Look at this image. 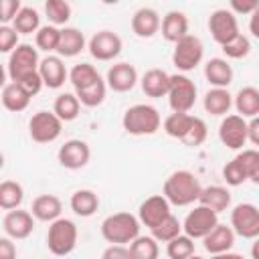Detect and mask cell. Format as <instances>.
<instances>
[{
  "mask_svg": "<svg viewBox=\"0 0 259 259\" xmlns=\"http://www.w3.org/2000/svg\"><path fill=\"white\" fill-rule=\"evenodd\" d=\"M79 111H81V103L79 99L75 97V93H59L55 103H53V113L65 123V121H73L79 117Z\"/></svg>",
  "mask_w": 259,
  "mask_h": 259,
  "instance_id": "4dcf8cb0",
  "label": "cell"
},
{
  "mask_svg": "<svg viewBox=\"0 0 259 259\" xmlns=\"http://www.w3.org/2000/svg\"><path fill=\"white\" fill-rule=\"evenodd\" d=\"M202 190L200 180L190 170H174L162 186V196L168 200L170 206H188L198 200Z\"/></svg>",
  "mask_w": 259,
  "mask_h": 259,
  "instance_id": "6da1fadb",
  "label": "cell"
},
{
  "mask_svg": "<svg viewBox=\"0 0 259 259\" xmlns=\"http://www.w3.org/2000/svg\"><path fill=\"white\" fill-rule=\"evenodd\" d=\"M101 75L97 73V69L93 67V65H89V63H79V65H75L71 71H69V83L73 85V89L77 91V89H83V87H87V85H91L93 81H97Z\"/></svg>",
  "mask_w": 259,
  "mask_h": 259,
  "instance_id": "74e56055",
  "label": "cell"
},
{
  "mask_svg": "<svg viewBox=\"0 0 259 259\" xmlns=\"http://www.w3.org/2000/svg\"><path fill=\"white\" fill-rule=\"evenodd\" d=\"M18 47V34L10 24H0V53H12Z\"/></svg>",
  "mask_w": 259,
  "mask_h": 259,
  "instance_id": "bcb514c9",
  "label": "cell"
},
{
  "mask_svg": "<svg viewBox=\"0 0 259 259\" xmlns=\"http://www.w3.org/2000/svg\"><path fill=\"white\" fill-rule=\"evenodd\" d=\"M57 160L63 168L67 170H81L89 164L91 160V148L85 140H79V138H73V140H67L59 152H57Z\"/></svg>",
  "mask_w": 259,
  "mask_h": 259,
  "instance_id": "5bb4252c",
  "label": "cell"
},
{
  "mask_svg": "<svg viewBox=\"0 0 259 259\" xmlns=\"http://www.w3.org/2000/svg\"><path fill=\"white\" fill-rule=\"evenodd\" d=\"M59 32L61 28L53 26V24H45L34 32V49L36 51H45V53H55L57 45H59Z\"/></svg>",
  "mask_w": 259,
  "mask_h": 259,
  "instance_id": "f35d334b",
  "label": "cell"
},
{
  "mask_svg": "<svg viewBox=\"0 0 259 259\" xmlns=\"http://www.w3.org/2000/svg\"><path fill=\"white\" fill-rule=\"evenodd\" d=\"M247 144L259 146V117L247 119Z\"/></svg>",
  "mask_w": 259,
  "mask_h": 259,
  "instance_id": "f5cc1de1",
  "label": "cell"
},
{
  "mask_svg": "<svg viewBox=\"0 0 259 259\" xmlns=\"http://www.w3.org/2000/svg\"><path fill=\"white\" fill-rule=\"evenodd\" d=\"M123 49V40L117 32L113 30H97L89 42H87V51L93 59L101 61V63H107V61H113L119 57Z\"/></svg>",
  "mask_w": 259,
  "mask_h": 259,
  "instance_id": "7c38bea8",
  "label": "cell"
},
{
  "mask_svg": "<svg viewBox=\"0 0 259 259\" xmlns=\"http://www.w3.org/2000/svg\"><path fill=\"white\" fill-rule=\"evenodd\" d=\"M182 225V235L190 237L192 241L196 239H204L217 225H219V214L212 212L210 208L196 204L180 223Z\"/></svg>",
  "mask_w": 259,
  "mask_h": 259,
  "instance_id": "30bf717a",
  "label": "cell"
},
{
  "mask_svg": "<svg viewBox=\"0 0 259 259\" xmlns=\"http://www.w3.org/2000/svg\"><path fill=\"white\" fill-rule=\"evenodd\" d=\"M210 259H245L241 253H233V251H227V253H219V255H210Z\"/></svg>",
  "mask_w": 259,
  "mask_h": 259,
  "instance_id": "db71d44e",
  "label": "cell"
},
{
  "mask_svg": "<svg viewBox=\"0 0 259 259\" xmlns=\"http://www.w3.org/2000/svg\"><path fill=\"white\" fill-rule=\"evenodd\" d=\"M160 30L162 36L168 42H178L180 38H184L188 32V16L180 10H170L164 14V18H160Z\"/></svg>",
  "mask_w": 259,
  "mask_h": 259,
  "instance_id": "7402d4cb",
  "label": "cell"
},
{
  "mask_svg": "<svg viewBox=\"0 0 259 259\" xmlns=\"http://www.w3.org/2000/svg\"><path fill=\"white\" fill-rule=\"evenodd\" d=\"M2 168H4V154L0 152V170H2Z\"/></svg>",
  "mask_w": 259,
  "mask_h": 259,
  "instance_id": "9f6ffc18",
  "label": "cell"
},
{
  "mask_svg": "<svg viewBox=\"0 0 259 259\" xmlns=\"http://www.w3.org/2000/svg\"><path fill=\"white\" fill-rule=\"evenodd\" d=\"M10 26L16 30L18 36H20V34H32V32H36V30L40 28V16H38V10L32 8V6H22V8L18 10V14H16V18L12 20Z\"/></svg>",
  "mask_w": 259,
  "mask_h": 259,
  "instance_id": "d6a6232c",
  "label": "cell"
},
{
  "mask_svg": "<svg viewBox=\"0 0 259 259\" xmlns=\"http://www.w3.org/2000/svg\"><path fill=\"white\" fill-rule=\"evenodd\" d=\"M162 125L158 109L150 103H136L125 109L121 117V127L130 136H154Z\"/></svg>",
  "mask_w": 259,
  "mask_h": 259,
  "instance_id": "3957f363",
  "label": "cell"
},
{
  "mask_svg": "<svg viewBox=\"0 0 259 259\" xmlns=\"http://www.w3.org/2000/svg\"><path fill=\"white\" fill-rule=\"evenodd\" d=\"M77 239H79V231H77V225L71 219L59 217L57 221L49 223L47 249L55 257H65V255L73 253L75 247H77Z\"/></svg>",
  "mask_w": 259,
  "mask_h": 259,
  "instance_id": "277c9868",
  "label": "cell"
},
{
  "mask_svg": "<svg viewBox=\"0 0 259 259\" xmlns=\"http://www.w3.org/2000/svg\"><path fill=\"white\" fill-rule=\"evenodd\" d=\"M235 237L255 241L259 237V208L253 202H239L231 210V225Z\"/></svg>",
  "mask_w": 259,
  "mask_h": 259,
  "instance_id": "52a82bcc",
  "label": "cell"
},
{
  "mask_svg": "<svg viewBox=\"0 0 259 259\" xmlns=\"http://www.w3.org/2000/svg\"><path fill=\"white\" fill-rule=\"evenodd\" d=\"M0 99H2V105L4 109L12 111V113H20L24 111L28 105H30V95L18 85V83H6L2 87V93H0Z\"/></svg>",
  "mask_w": 259,
  "mask_h": 259,
  "instance_id": "f546056e",
  "label": "cell"
},
{
  "mask_svg": "<svg viewBox=\"0 0 259 259\" xmlns=\"http://www.w3.org/2000/svg\"><path fill=\"white\" fill-rule=\"evenodd\" d=\"M132 32L140 38H152L160 32V14L150 6L138 8L132 16Z\"/></svg>",
  "mask_w": 259,
  "mask_h": 259,
  "instance_id": "ffe728a7",
  "label": "cell"
},
{
  "mask_svg": "<svg viewBox=\"0 0 259 259\" xmlns=\"http://www.w3.org/2000/svg\"><path fill=\"white\" fill-rule=\"evenodd\" d=\"M233 107L237 109V115L243 119H251L259 115V89L253 85H247L233 95Z\"/></svg>",
  "mask_w": 259,
  "mask_h": 259,
  "instance_id": "4316f807",
  "label": "cell"
},
{
  "mask_svg": "<svg viewBox=\"0 0 259 259\" xmlns=\"http://www.w3.org/2000/svg\"><path fill=\"white\" fill-rule=\"evenodd\" d=\"M150 233H152L150 237L156 239L158 243H168V241H172L174 237H178L182 233V225H180V221L174 214H170L160 225H156L154 229H150Z\"/></svg>",
  "mask_w": 259,
  "mask_h": 259,
  "instance_id": "ab89813d",
  "label": "cell"
},
{
  "mask_svg": "<svg viewBox=\"0 0 259 259\" xmlns=\"http://www.w3.org/2000/svg\"><path fill=\"white\" fill-rule=\"evenodd\" d=\"M130 259H158L160 257V245L152 237L138 235L130 245H127Z\"/></svg>",
  "mask_w": 259,
  "mask_h": 259,
  "instance_id": "e575fe53",
  "label": "cell"
},
{
  "mask_svg": "<svg viewBox=\"0 0 259 259\" xmlns=\"http://www.w3.org/2000/svg\"><path fill=\"white\" fill-rule=\"evenodd\" d=\"M219 140L229 150H243L247 144V119L237 113H227L219 123Z\"/></svg>",
  "mask_w": 259,
  "mask_h": 259,
  "instance_id": "4fadbf2b",
  "label": "cell"
},
{
  "mask_svg": "<svg viewBox=\"0 0 259 259\" xmlns=\"http://www.w3.org/2000/svg\"><path fill=\"white\" fill-rule=\"evenodd\" d=\"M38 75L42 81V87L49 89H61L69 77V71L65 67V61L57 55H47L38 63Z\"/></svg>",
  "mask_w": 259,
  "mask_h": 259,
  "instance_id": "ac0fdd59",
  "label": "cell"
},
{
  "mask_svg": "<svg viewBox=\"0 0 259 259\" xmlns=\"http://www.w3.org/2000/svg\"><path fill=\"white\" fill-rule=\"evenodd\" d=\"M30 97H34V95H38L40 93V89H42V81H40V75H38V71H34V73H28V75H24L22 79H18L16 81Z\"/></svg>",
  "mask_w": 259,
  "mask_h": 259,
  "instance_id": "c3c4849f",
  "label": "cell"
},
{
  "mask_svg": "<svg viewBox=\"0 0 259 259\" xmlns=\"http://www.w3.org/2000/svg\"><path fill=\"white\" fill-rule=\"evenodd\" d=\"M63 132V121L53 111H36L28 119V136L36 144H53Z\"/></svg>",
  "mask_w": 259,
  "mask_h": 259,
  "instance_id": "9c48e42d",
  "label": "cell"
},
{
  "mask_svg": "<svg viewBox=\"0 0 259 259\" xmlns=\"http://www.w3.org/2000/svg\"><path fill=\"white\" fill-rule=\"evenodd\" d=\"M140 87L148 97H166L168 93V85H170V75L164 69H148L142 77H140Z\"/></svg>",
  "mask_w": 259,
  "mask_h": 259,
  "instance_id": "484cf974",
  "label": "cell"
},
{
  "mask_svg": "<svg viewBox=\"0 0 259 259\" xmlns=\"http://www.w3.org/2000/svg\"><path fill=\"white\" fill-rule=\"evenodd\" d=\"M20 8V0H0V24H12Z\"/></svg>",
  "mask_w": 259,
  "mask_h": 259,
  "instance_id": "7dc6e473",
  "label": "cell"
},
{
  "mask_svg": "<svg viewBox=\"0 0 259 259\" xmlns=\"http://www.w3.org/2000/svg\"><path fill=\"white\" fill-rule=\"evenodd\" d=\"M105 95H107V85H105V79H101V77L97 81H93L91 85L75 91V97L85 107H97V105H101L105 101Z\"/></svg>",
  "mask_w": 259,
  "mask_h": 259,
  "instance_id": "836d02e7",
  "label": "cell"
},
{
  "mask_svg": "<svg viewBox=\"0 0 259 259\" xmlns=\"http://www.w3.org/2000/svg\"><path fill=\"white\" fill-rule=\"evenodd\" d=\"M6 83H8V73H6L4 65H0V89H2Z\"/></svg>",
  "mask_w": 259,
  "mask_h": 259,
  "instance_id": "11a10c76",
  "label": "cell"
},
{
  "mask_svg": "<svg viewBox=\"0 0 259 259\" xmlns=\"http://www.w3.org/2000/svg\"><path fill=\"white\" fill-rule=\"evenodd\" d=\"M223 178H225V182H227L229 186H241V184L247 182V176H245V172H243V168H241L237 156H235L233 160H229V162L223 166Z\"/></svg>",
  "mask_w": 259,
  "mask_h": 259,
  "instance_id": "f6af8a7d",
  "label": "cell"
},
{
  "mask_svg": "<svg viewBox=\"0 0 259 259\" xmlns=\"http://www.w3.org/2000/svg\"><path fill=\"white\" fill-rule=\"evenodd\" d=\"M87 49V40L85 34L75 28V26H63L59 32V45H57V57L61 59H71L77 57L81 51Z\"/></svg>",
  "mask_w": 259,
  "mask_h": 259,
  "instance_id": "d6986e66",
  "label": "cell"
},
{
  "mask_svg": "<svg viewBox=\"0 0 259 259\" xmlns=\"http://www.w3.org/2000/svg\"><path fill=\"white\" fill-rule=\"evenodd\" d=\"M38 63H40L38 51L32 45H28V42H18V47L8 57V65H6L8 79L12 83H16L24 75L38 71Z\"/></svg>",
  "mask_w": 259,
  "mask_h": 259,
  "instance_id": "ba28073f",
  "label": "cell"
},
{
  "mask_svg": "<svg viewBox=\"0 0 259 259\" xmlns=\"http://www.w3.org/2000/svg\"><path fill=\"white\" fill-rule=\"evenodd\" d=\"M101 259H130L125 245H107L101 253Z\"/></svg>",
  "mask_w": 259,
  "mask_h": 259,
  "instance_id": "f907efd6",
  "label": "cell"
},
{
  "mask_svg": "<svg viewBox=\"0 0 259 259\" xmlns=\"http://www.w3.org/2000/svg\"><path fill=\"white\" fill-rule=\"evenodd\" d=\"M235 16L237 14H253L255 10H259V2L257 0H231V8H229Z\"/></svg>",
  "mask_w": 259,
  "mask_h": 259,
  "instance_id": "681fc988",
  "label": "cell"
},
{
  "mask_svg": "<svg viewBox=\"0 0 259 259\" xmlns=\"http://www.w3.org/2000/svg\"><path fill=\"white\" fill-rule=\"evenodd\" d=\"M61 212H63V202L55 194H38L30 206L32 219L40 223H53L61 217Z\"/></svg>",
  "mask_w": 259,
  "mask_h": 259,
  "instance_id": "cb8c5ba5",
  "label": "cell"
},
{
  "mask_svg": "<svg viewBox=\"0 0 259 259\" xmlns=\"http://www.w3.org/2000/svg\"><path fill=\"white\" fill-rule=\"evenodd\" d=\"M202 107L206 113L214 115V117H225L231 107H233V95L229 93V89H219V87H210L204 93L202 99Z\"/></svg>",
  "mask_w": 259,
  "mask_h": 259,
  "instance_id": "83f0119b",
  "label": "cell"
},
{
  "mask_svg": "<svg viewBox=\"0 0 259 259\" xmlns=\"http://www.w3.org/2000/svg\"><path fill=\"white\" fill-rule=\"evenodd\" d=\"M202 245H204V251L210 253V255H219V253H227L233 249L235 245V233L229 225H223L219 223L204 239H202Z\"/></svg>",
  "mask_w": 259,
  "mask_h": 259,
  "instance_id": "d4e9b609",
  "label": "cell"
},
{
  "mask_svg": "<svg viewBox=\"0 0 259 259\" xmlns=\"http://www.w3.org/2000/svg\"><path fill=\"white\" fill-rule=\"evenodd\" d=\"M170 208L172 206L168 204V200L162 194H152V196H148L146 200L140 202V206H138V221H140V225H144L148 229H154L166 217L172 214Z\"/></svg>",
  "mask_w": 259,
  "mask_h": 259,
  "instance_id": "9a60e30c",
  "label": "cell"
},
{
  "mask_svg": "<svg viewBox=\"0 0 259 259\" xmlns=\"http://www.w3.org/2000/svg\"><path fill=\"white\" fill-rule=\"evenodd\" d=\"M237 160L247 176L249 182L257 184L259 182V152L255 148H249V150H241L237 154Z\"/></svg>",
  "mask_w": 259,
  "mask_h": 259,
  "instance_id": "60d3db41",
  "label": "cell"
},
{
  "mask_svg": "<svg viewBox=\"0 0 259 259\" xmlns=\"http://www.w3.org/2000/svg\"><path fill=\"white\" fill-rule=\"evenodd\" d=\"M18 251L10 237H0V259H16Z\"/></svg>",
  "mask_w": 259,
  "mask_h": 259,
  "instance_id": "816d5d0a",
  "label": "cell"
},
{
  "mask_svg": "<svg viewBox=\"0 0 259 259\" xmlns=\"http://www.w3.org/2000/svg\"><path fill=\"white\" fill-rule=\"evenodd\" d=\"M225 59H245L251 53V40L245 34H237L233 40L221 47Z\"/></svg>",
  "mask_w": 259,
  "mask_h": 259,
  "instance_id": "ee69618b",
  "label": "cell"
},
{
  "mask_svg": "<svg viewBox=\"0 0 259 259\" xmlns=\"http://www.w3.org/2000/svg\"><path fill=\"white\" fill-rule=\"evenodd\" d=\"M140 221L132 212H113L101 221V237L109 245H130L140 235Z\"/></svg>",
  "mask_w": 259,
  "mask_h": 259,
  "instance_id": "7a4b0ae2",
  "label": "cell"
},
{
  "mask_svg": "<svg viewBox=\"0 0 259 259\" xmlns=\"http://www.w3.org/2000/svg\"><path fill=\"white\" fill-rule=\"evenodd\" d=\"M208 32L212 36V40L217 45H227L229 40H233L237 34H241L239 30V22H237V16L229 10V8H217L210 12L208 16Z\"/></svg>",
  "mask_w": 259,
  "mask_h": 259,
  "instance_id": "8fae6325",
  "label": "cell"
},
{
  "mask_svg": "<svg viewBox=\"0 0 259 259\" xmlns=\"http://www.w3.org/2000/svg\"><path fill=\"white\" fill-rule=\"evenodd\" d=\"M233 67L229 65L227 59L223 57H212L204 63V79L219 89H229V85L233 83Z\"/></svg>",
  "mask_w": 259,
  "mask_h": 259,
  "instance_id": "44dd1931",
  "label": "cell"
},
{
  "mask_svg": "<svg viewBox=\"0 0 259 259\" xmlns=\"http://www.w3.org/2000/svg\"><path fill=\"white\" fill-rule=\"evenodd\" d=\"M196 95H198L196 83L188 75H182V73L170 75V85H168L166 97H168V105L174 113H190V109L196 103Z\"/></svg>",
  "mask_w": 259,
  "mask_h": 259,
  "instance_id": "5b68a950",
  "label": "cell"
},
{
  "mask_svg": "<svg viewBox=\"0 0 259 259\" xmlns=\"http://www.w3.org/2000/svg\"><path fill=\"white\" fill-rule=\"evenodd\" d=\"M192 119H194L192 113H174V111H172V113L164 119L162 127H164V132H166V136H170V138H174V140H182V138L186 136V132H188V127H190V123H192Z\"/></svg>",
  "mask_w": 259,
  "mask_h": 259,
  "instance_id": "d590c367",
  "label": "cell"
},
{
  "mask_svg": "<svg viewBox=\"0 0 259 259\" xmlns=\"http://www.w3.org/2000/svg\"><path fill=\"white\" fill-rule=\"evenodd\" d=\"M24 200V188L16 180H4L0 182V208L2 210H14L20 208Z\"/></svg>",
  "mask_w": 259,
  "mask_h": 259,
  "instance_id": "1f68e13d",
  "label": "cell"
},
{
  "mask_svg": "<svg viewBox=\"0 0 259 259\" xmlns=\"http://www.w3.org/2000/svg\"><path fill=\"white\" fill-rule=\"evenodd\" d=\"M69 206L71 210L81 217V219H89L97 212L99 208V196L97 192H93L91 188H79L71 194V200H69Z\"/></svg>",
  "mask_w": 259,
  "mask_h": 259,
  "instance_id": "f1b7e54d",
  "label": "cell"
},
{
  "mask_svg": "<svg viewBox=\"0 0 259 259\" xmlns=\"http://www.w3.org/2000/svg\"><path fill=\"white\" fill-rule=\"evenodd\" d=\"M2 227L6 237H10L12 241H22L28 239L34 231V219L30 214V210H22V208H14L8 210L2 219Z\"/></svg>",
  "mask_w": 259,
  "mask_h": 259,
  "instance_id": "e0dca14e",
  "label": "cell"
},
{
  "mask_svg": "<svg viewBox=\"0 0 259 259\" xmlns=\"http://www.w3.org/2000/svg\"><path fill=\"white\" fill-rule=\"evenodd\" d=\"M206 136H208V127H206L204 119L194 115V119H192L188 132H186V136H184L180 142H182L184 146H188V148H198V146H202V144L206 142Z\"/></svg>",
  "mask_w": 259,
  "mask_h": 259,
  "instance_id": "7bdbcfd3",
  "label": "cell"
},
{
  "mask_svg": "<svg viewBox=\"0 0 259 259\" xmlns=\"http://www.w3.org/2000/svg\"><path fill=\"white\" fill-rule=\"evenodd\" d=\"M166 255L168 259H188L190 255H194V241L180 233L166 243Z\"/></svg>",
  "mask_w": 259,
  "mask_h": 259,
  "instance_id": "b9f144b4",
  "label": "cell"
},
{
  "mask_svg": "<svg viewBox=\"0 0 259 259\" xmlns=\"http://www.w3.org/2000/svg\"><path fill=\"white\" fill-rule=\"evenodd\" d=\"M188 259H204V257H202V255H196V253H194V255H190Z\"/></svg>",
  "mask_w": 259,
  "mask_h": 259,
  "instance_id": "6f0895ef",
  "label": "cell"
},
{
  "mask_svg": "<svg viewBox=\"0 0 259 259\" xmlns=\"http://www.w3.org/2000/svg\"><path fill=\"white\" fill-rule=\"evenodd\" d=\"M140 81V75H138V69L132 65V63H115L107 69V75H105V85L107 89L115 91V93H127L132 91Z\"/></svg>",
  "mask_w": 259,
  "mask_h": 259,
  "instance_id": "2e32d148",
  "label": "cell"
},
{
  "mask_svg": "<svg viewBox=\"0 0 259 259\" xmlns=\"http://www.w3.org/2000/svg\"><path fill=\"white\" fill-rule=\"evenodd\" d=\"M71 12H73V8L65 0H47L45 2V14L49 18V24H53L57 28L59 26H65L69 22Z\"/></svg>",
  "mask_w": 259,
  "mask_h": 259,
  "instance_id": "8d00e7d4",
  "label": "cell"
},
{
  "mask_svg": "<svg viewBox=\"0 0 259 259\" xmlns=\"http://www.w3.org/2000/svg\"><path fill=\"white\" fill-rule=\"evenodd\" d=\"M204 57V45L198 36L194 34H186L184 38H180L178 42H174L172 49V65L186 75L188 71H194Z\"/></svg>",
  "mask_w": 259,
  "mask_h": 259,
  "instance_id": "8992f818",
  "label": "cell"
},
{
  "mask_svg": "<svg viewBox=\"0 0 259 259\" xmlns=\"http://www.w3.org/2000/svg\"><path fill=\"white\" fill-rule=\"evenodd\" d=\"M196 202L206 206V208H210L212 212L221 214V212L231 208V190L227 186H219V184L202 186Z\"/></svg>",
  "mask_w": 259,
  "mask_h": 259,
  "instance_id": "603a6c76",
  "label": "cell"
}]
</instances>
